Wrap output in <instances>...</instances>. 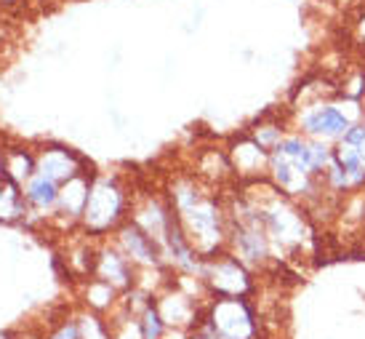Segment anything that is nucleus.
Instances as JSON below:
<instances>
[{
    "instance_id": "obj_1",
    "label": "nucleus",
    "mask_w": 365,
    "mask_h": 339,
    "mask_svg": "<svg viewBox=\"0 0 365 339\" xmlns=\"http://www.w3.org/2000/svg\"><path fill=\"white\" fill-rule=\"evenodd\" d=\"M131 193L118 174H93L81 230L88 238H104L115 233L131 214Z\"/></svg>"
},
{
    "instance_id": "obj_2",
    "label": "nucleus",
    "mask_w": 365,
    "mask_h": 339,
    "mask_svg": "<svg viewBox=\"0 0 365 339\" xmlns=\"http://www.w3.org/2000/svg\"><path fill=\"white\" fill-rule=\"evenodd\" d=\"M200 280L208 288V294L216 299L222 297H245L254 291V280L248 273V265L240 262L232 251H219L213 257L203 259Z\"/></svg>"
},
{
    "instance_id": "obj_3",
    "label": "nucleus",
    "mask_w": 365,
    "mask_h": 339,
    "mask_svg": "<svg viewBox=\"0 0 365 339\" xmlns=\"http://www.w3.org/2000/svg\"><path fill=\"white\" fill-rule=\"evenodd\" d=\"M355 123L336 102H320L302 110V134L307 139H323V142H341V136Z\"/></svg>"
},
{
    "instance_id": "obj_4",
    "label": "nucleus",
    "mask_w": 365,
    "mask_h": 339,
    "mask_svg": "<svg viewBox=\"0 0 365 339\" xmlns=\"http://www.w3.org/2000/svg\"><path fill=\"white\" fill-rule=\"evenodd\" d=\"M115 243L123 248L125 257L131 259L133 268H144V270L165 268V257H163L160 243L153 236H147L131 216L115 230Z\"/></svg>"
},
{
    "instance_id": "obj_5",
    "label": "nucleus",
    "mask_w": 365,
    "mask_h": 339,
    "mask_svg": "<svg viewBox=\"0 0 365 339\" xmlns=\"http://www.w3.org/2000/svg\"><path fill=\"white\" fill-rule=\"evenodd\" d=\"M35 158H38V174L53 179L56 185H64L72 176L88 171V161L64 144H41L35 150Z\"/></svg>"
},
{
    "instance_id": "obj_6",
    "label": "nucleus",
    "mask_w": 365,
    "mask_h": 339,
    "mask_svg": "<svg viewBox=\"0 0 365 339\" xmlns=\"http://www.w3.org/2000/svg\"><path fill=\"white\" fill-rule=\"evenodd\" d=\"M59 187L53 179L43 174H35L21 187L24 190V203H27V219L24 225H51L53 214H56V206H59Z\"/></svg>"
},
{
    "instance_id": "obj_7",
    "label": "nucleus",
    "mask_w": 365,
    "mask_h": 339,
    "mask_svg": "<svg viewBox=\"0 0 365 339\" xmlns=\"http://www.w3.org/2000/svg\"><path fill=\"white\" fill-rule=\"evenodd\" d=\"M269 155L272 153L264 150L251 134H243L240 139H235L232 147L227 150L232 174L237 179H251V182L267 176V171H269Z\"/></svg>"
},
{
    "instance_id": "obj_8",
    "label": "nucleus",
    "mask_w": 365,
    "mask_h": 339,
    "mask_svg": "<svg viewBox=\"0 0 365 339\" xmlns=\"http://www.w3.org/2000/svg\"><path fill=\"white\" fill-rule=\"evenodd\" d=\"M93 171H83V174L72 176L70 182L59 187V206L53 214L51 225L59 227H81V216L86 211V201H88V190H91Z\"/></svg>"
},
{
    "instance_id": "obj_9",
    "label": "nucleus",
    "mask_w": 365,
    "mask_h": 339,
    "mask_svg": "<svg viewBox=\"0 0 365 339\" xmlns=\"http://www.w3.org/2000/svg\"><path fill=\"white\" fill-rule=\"evenodd\" d=\"M91 278H102L118 291H131L136 283V268L118 243H102L96 248V268Z\"/></svg>"
},
{
    "instance_id": "obj_10",
    "label": "nucleus",
    "mask_w": 365,
    "mask_h": 339,
    "mask_svg": "<svg viewBox=\"0 0 365 339\" xmlns=\"http://www.w3.org/2000/svg\"><path fill=\"white\" fill-rule=\"evenodd\" d=\"M3 161H6V176L16 185H27L32 176L38 174V158L35 150L24 147V144H11L3 147Z\"/></svg>"
},
{
    "instance_id": "obj_11",
    "label": "nucleus",
    "mask_w": 365,
    "mask_h": 339,
    "mask_svg": "<svg viewBox=\"0 0 365 339\" xmlns=\"http://www.w3.org/2000/svg\"><path fill=\"white\" fill-rule=\"evenodd\" d=\"M27 203L21 185L11 182L9 176L0 179V225H24Z\"/></svg>"
},
{
    "instance_id": "obj_12",
    "label": "nucleus",
    "mask_w": 365,
    "mask_h": 339,
    "mask_svg": "<svg viewBox=\"0 0 365 339\" xmlns=\"http://www.w3.org/2000/svg\"><path fill=\"white\" fill-rule=\"evenodd\" d=\"M115 294H118V288H112L107 280H102V278H88V288H86V302H88V308L107 310L112 302H115Z\"/></svg>"
},
{
    "instance_id": "obj_13",
    "label": "nucleus",
    "mask_w": 365,
    "mask_h": 339,
    "mask_svg": "<svg viewBox=\"0 0 365 339\" xmlns=\"http://www.w3.org/2000/svg\"><path fill=\"white\" fill-rule=\"evenodd\" d=\"M21 0H0V6H6V9H14V6H19Z\"/></svg>"
}]
</instances>
